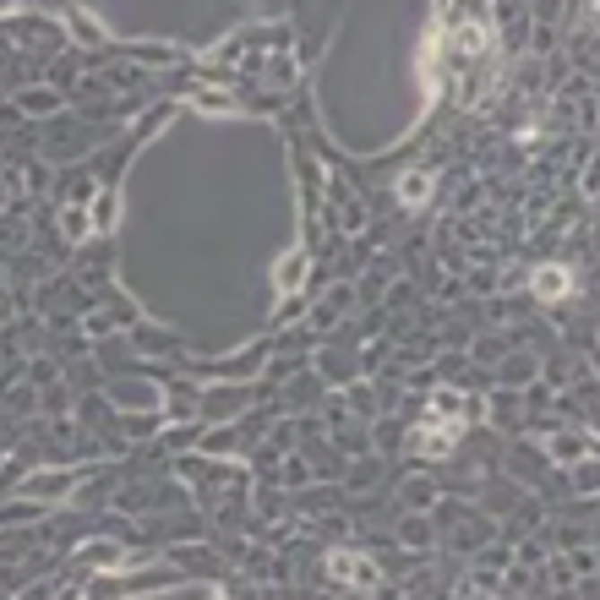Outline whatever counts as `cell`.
<instances>
[{"instance_id":"obj_1","label":"cell","mask_w":600,"mask_h":600,"mask_svg":"<svg viewBox=\"0 0 600 600\" xmlns=\"http://www.w3.org/2000/svg\"><path fill=\"white\" fill-rule=\"evenodd\" d=\"M327 578L344 584V589H361V595H377L382 589V568L366 552H333L327 557Z\"/></svg>"},{"instance_id":"obj_2","label":"cell","mask_w":600,"mask_h":600,"mask_svg":"<svg viewBox=\"0 0 600 600\" xmlns=\"http://www.w3.org/2000/svg\"><path fill=\"white\" fill-rule=\"evenodd\" d=\"M431 415L448 421V426H475L486 421V404L475 393H453V387H431Z\"/></svg>"},{"instance_id":"obj_3","label":"cell","mask_w":600,"mask_h":600,"mask_svg":"<svg viewBox=\"0 0 600 600\" xmlns=\"http://www.w3.org/2000/svg\"><path fill=\"white\" fill-rule=\"evenodd\" d=\"M529 290H535L546 306H557V300H568V295H573V268H562V262H546V268L529 274Z\"/></svg>"},{"instance_id":"obj_4","label":"cell","mask_w":600,"mask_h":600,"mask_svg":"<svg viewBox=\"0 0 600 600\" xmlns=\"http://www.w3.org/2000/svg\"><path fill=\"white\" fill-rule=\"evenodd\" d=\"M453 442H458V426L431 421V426H421V431L410 437V453H421V458H448V453H453Z\"/></svg>"},{"instance_id":"obj_5","label":"cell","mask_w":600,"mask_h":600,"mask_svg":"<svg viewBox=\"0 0 600 600\" xmlns=\"http://www.w3.org/2000/svg\"><path fill=\"white\" fill-rule=\"evenodd\" d=\"M77 557H83L88 568H104V573H120V568H126V552L109 546V541H93V546H83Z\"/></svg>"},{"instance_id":"obj_6","label":"cell","mask_w":600,"mask_h":600,"mask_svg":"<svg viewBox=\"0 0 600 600\" xmlns=\"http://www.w3.org/2000/svg\"><path fill=\"white\" fill-rule=\"evenodd\" d=\"M300 279H306V257L290 251L279 268H274V284H279V295H290V290H300Z\"/></svg>"},{"instance_id":"obj_7","label":"cell","mask_w":600,"mask_h":600,"mask_svg":"<svg viewBox=\"0 0 600 600\" xmlns=\"http://www.w3.org/2000/svg\"><path fill=\"white\" fill-rule=\"evenodd\" d=\"M546 453H552V458H584V453H595V442H589V437L562 431V437H546Z\"/></svg>"},{"instance_id":"obj_8","label":"cell","mask_w":600,"mask_h":600,"mask_svg":"<svg viewBox=\"0 0 600 600\" xmlns=\"http://www.w3.org/2000/svg\"><path fill=\"white\" fill-rule=\"evenodd\" d=\"M398 196H404L410 208H415V203H426V196H431V175H426V170H410L404 180H398Z\"/></svg>"},{"instance_id":"obj_9","label":"cell","mask_w":600,"mask_h":600,"mask_svg":"<svg viewBox=\"0 0 600 600\" xmlns=\"http://www.w3.org/2000/svg\"><path fill=\"white\" fill-rule=\"evenodd\" d=\"M72 486V475H39V481H22V497H60Z\"/></svg>"},{"instance_id":"obj_10","label":"cell","mask_w":600,"mask_h":600,"mask_svg":"<svg viewBox=\"0 0 600 600\" xmlns=\"http://www.w3.org/2000/svg\"><path fill=\"white\" fill-rule=\"evenodd\" d=\"M196 109H208V115H235V99L230 93H191Z\"/></svg>"},{"instance_id":"obj_11","label":"cell","mask_w":600,"mask_h":600,"mask_svg":"<svg viewBox=\"0 0 600 600\" xmlns=\"http://www.w3.org/2000/svg\"><path fill=\"white\" fill-rule=\"evenodd\" d=\"M60 230H65V235H72V240H83V235L93 230V219H88L83 208H65V213H60Z\"/></svg>"},{"instance_id":"obj_12","label":"cell","mask_w":600,"mask_h":600,"mask_svg":"<svg viewBox=\"0 0 600 600\" xmlns=\"http://www.w3.org/2000/svg\"><path fill=\"white\" fill-rule=\"evenodd\" d=\"M60 600H83V595H77V589H65V595H60Z\"/></svg>"},{"instance_id":"obj_13","label":"cell","mask_w":600,"mask_h":600,"mask_svg":"<svg viewBox=\"0 0 600 600\" xmlns=\"http://www.w3.org/2000/svg\"><path fill=\"white\" fill-rule=\"evenodd\" d=\"M219 600H230V595H219Z\"/></svg>"}]
</instances>
